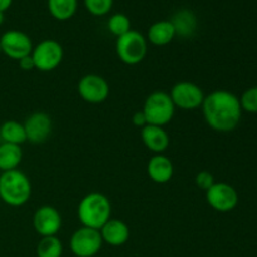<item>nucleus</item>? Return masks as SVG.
Returning <instances> with one entry per match:
<instances>
[{
    "instance_id": "16",
    "label": "nucleus",
    "mask_w": 257,
    "mask_h": 257,
    "mask_svg": "<svg viewBox=\"0 0 257 257\" xmlns=\"http://www.w3.org/2000/svg\"><path fill=\"white\" fill-rule=\"evenodd\" d=\"M103 242L110 246H122L130 240V227L127 223L118 218H110L99 230Z\"/></svg>"
},
{
    "instance_id": "12",
    "label": "nucleus",
    "mask_w": 257,
    "mask_h": 257,
    "mask_svg": "<svg viewBox=\"0 0 257 257\" xmlns=\"http://www.w3.org/2000/svg\"><path fill=\"white\" fill-rule=\"evenodd\" d=\"M27 141L33 145H42L49 140L53 132V120L45 112L32 113L23 123Z\"/></svg>"
},
{
    "instance_id": "4",
    "label": "nucleus",
    "mask_w": 257,
    "mask_h": 257,
    "mask_svg": "<svg viewBox=\"0 0 257 257\" xmlns=\"http://www.w3.org/2000/svg\"><path fill=\"white\" fill-rule=\"evenodd\" d=\"M142 112L145 114L147 124L165 127L172 120L176 107L171 99L170 93L156 90L146 98Z\"/></svg>"
},
{
    "instance_id": "29",
    "label": "nucleus",
    "mask_w": 257,
    "mask_h": 257,
    "mask_svg": "<svg viewBox=\"0 0 257 257\" xmlns=\"http://www.w3.org/2000/svg\"><path fill=\"white\" fill-rule=\"evenodd\" d=\"M13 0H0V12L5 13L12 5Z\"/></svg>"
},
{
    "instance_id": "26",
    "label": "nucleus",
    "mask_w": 257,
    "mask_h": 257,
    "mask_svg": "<svg viewBox=\"0 0 257 257\" xmlns=\"http://www.w3.org/2000/svg\"><path fill=\"white\" fill-rule=\"evenodd\" d=\"M195 182L198 188H201L203 191H207L208 188H211L215 185V178H213L212 173L208 172V171H201V172H198L196 175Z\"/></svg>"
},
{
    "instance_id": "14",
    "label": "nucleus",
    "mask_w": 257,
    "mask_h": 257,
    "mask_svg": "<svg viewBox=\"0 0 257 257\" xmlns=\"http://www.w3.org/2000/svg\"><path fill=\"white\" fill-rule=\"evenodd\" d=\"M141 138L146 147L155 155H163L170 146V136L163 127L147 124L141 130Z\"/></svg>"
},
{
    "instance_id": "8",
    "label": "nucleus",
    "mask_w": 257,
    "mask_h": 257,
    "mask_svg": "<svg viewBox=\"0 0 257 257\" xmlns=\"http://www.w3.org/2000/svg\"><path fill=\"white\" fill-rule=\"evenodd\" d=\"M170 97L176 108L183 110H193L202 105L205 93L202 88L196 83L182 80L173 85L170 92Z\"/></svg>"
},
{
    "instance_id": "11",
    "label": "nucleus",
    "mask_w": 257,
    "mask_h": 257,
    "mask_svg": "<svg viewBox=\"0 0 257 257\" xmlns=\"http://www.w3.org/2000/svg\"><path fill=\"white\" fill-rule=\"evenodd\" d=\"M207 203L217 212H230L238 203V193L231 185L225 182H215L206 191Z\"/></svg>"
},
{
    "instance_id": "25",
    "label": "nucleus",
    "mask_w": 257,
    "mask_h": 257,
    "mask_svg": "<svg viewBox=\"0 0 257 257\" xmlns=\"http://www.w3.org/2000/svg\"><path fill=\"white\" fill-rule=\"evenodd\" d=\"M242 110L248 113H257V87L248 88L240 98Z\"/></svg>"
},
{
    "instance_id": "2",
    "label": "nucleus",
    "mask_w": 257,
    "mask_h": 257,
    "mask_svg": "<svg viewBox=\"0 0 257 257\" xmlns=\"http://www.w3.org/2000/svg\"><path fill=\"white\" fill-rule=\"evenodd\" d=\"M77 215L82 226L99 231L110 220L112 205L103 193L90 192L80 200Z\"/></svg>"
},
{
    "instance_id": "28",
    "label": "nucleus",
    "mask_w": 257,
    "mask_h": 257,
    "mask_svg": "<svg viewBox=\"0 0 257 257\" xmlns=\"http://www.w3.org/2000/svg\"><path fill=\"white\" fill-rule=\"evenodd\" d=\"M132 120H133V124H135L136 127L143 128L145 125H147V122H146V117H145V114H143L142 110H141V112H136L135 115H133Z\"/></svg>"
},
{
    "instance_id": "10",
    "label": "nucleus",
    "mask_w": 257,
    "mask_h": 257,
    "mask_svg": "<svg viewBox=\"0 0 257 257\" xmlns=\"http://www.w3.org/2000/svg\"><path fill=\"white\" fill-rule=\"evenodd\" d=\"M109 84L98 74H87L78 82V94L84 102L100 104L109 97Z\"/></svg>"
},
{
    "instance_id": "9",
    "label": "nucleus",
    "mask_w": 257,
    "mask_h": 257,
    "mask_svg": "<svg viewBox=\"0 0 257 257\" xmlns=\"http://www.w3.org/2000/svg\"><path fill=\"white\" fill-rule=\"evenodd\" d=\"M33 42L22 30H8L0 37V49L10 59L19 60L32 54Z\"/></svg>"
},
{
    "instance_id": "24",
    "label": "nucleus",
    "mask_w": 257,
    "mask_h": 257,
    "mask_svg": "<svg viewBox=\"0 0 257 257\" xmlns=\"http://www.w3.org/2000/svg\"><path fill=\"white\" fill-rule=\"evenodd\" d=\"M84 7L94 17H103L112 10L114 0H83Z\"/></svg>"
},
{
    "instance_id": "7",
    "label": "nucleus",
    "mask_w": 257,
    "mask_h": 257,
    "mask_svg": "<svg viewBox=\"0 0 257 257\" xmlns=\"http://www.w3.org/2000/svg\"><path fill=\"white\" fill-rule=\"evenodd\" d=\"M103 245L102 236L98 230L82 226L70 237V251L77 257H94Z\"/></svg>"
},
{
    "instance_id": "22",
    "label": "nucleus",
    "mask_w": 257,
    "mask_h": 257,
    "mask_svg": "<svg viewBox=\"0 0 257 257\" xmlns=\"http://www.w3.org/2000/svg\"><path fill=\"white\" fill-rule=\"evenodd\" d=\"M63 243L57 236L42 237L37 246L38 257H62Z\"/></svg>"
},
{
    "instance_id": "6",
    "label": "nucleus",
    "mask_w": 257,
    "mask_h": 257,
    "mask_svg": "<svg viewBox=\"0 0 257 257\" xmlns=\"http://www.w3.org/2000/svg\"><path fill=\"white\" fill-rule=\"evenodd\" d=\"M32 58L35 69L40 72H52L57 69L64 57L62 44L54 39H44L32 50Z\"/></svg>"
},
{
    "instance_id": "15",
    "label": "nucleus",
    "mask_w": 257,
    "mask_h": 257,
    "mask_svg": "<svg viewBox=\"0 0 257 257\" xmlns=\"http://www.w3.org/2000/svg\"><path fill=\"white\" fill-rule=\"evenodd\" d=\"M175 173L173 163L167 156L155 155L147 163V175L151 180L158 185L170 182Z\"/></svg>"
},
{
    "instance_id": "13",
    "label": "nucleus",
    "mask_w": 257,
    "mask_h": 257,
    "mask_svg": "<svg viewBox=\"0 0 257 257\" xmlns=\"http://www.w3.org/2000/svg\"><path fill=\"white\" fill-rule=\"evenodd\" d=\"M33 227L42 237L55 236L62 228V216L53 206H42L33 216Z\"/></svg>"
},
{
    "instance_id": "3",
    "label": "nucleus",
    "mask_w": 257,
    "mask_h": 257,
    "mask_svg": "<svg viewBox=\"0 0 257 257\" xmlns=\"http://www.w3.org/2000/svg\"><path fill=\"white\" fill-rule=\"evenodd\" d=\"M32 196V183L19 170L7 171L0 175V200L10 207L24 206Z\"/></svg>"
},
{
    "instance_id": "19",
    "label": "nucleus",
    "mask_w": 257,
    "mask_h": 257,
    "mask_svg": "<svg viewBox=\"0 0 257 257\" xmlns=\"http://www.w3.org/2000/svg\"><path fill=\"white\" fill-rule=\"evenodd\" d=\"M22 160L23 151L20 146L5 142L0 145V171L2 172L17 170Z\"/></svg>"
},
{
    "instance_id": "20",
    "label": "nucleus",
    "mask_w": 257,
    "mask_h": 257,
    "mask_svg": "<svg viewBox=\"0 0 257 257\" xmlns=\"http://www.w3.org/2000/svg\"><path fill=\"white\" fill-rule=\"evenodd\" d=\"M78 0H48V10L54 19L65 22L77 13Z\"/></svg>"
},
{
    "instance_id": "27",
    "label": "nucleus",
    "mask_w": 257,
    "mask_h": 257,
    "mask_svg": "<svg viewBox=\"0 0 257 257\" xmlns=\"http://www.w3.org/2000/svg\"><path fill=\"white\" fill-rule=\"evenodd\" d=\"M18 63H19V67L22 68L23 70L35 69V65H34V62H33L32 55H27V57L22 58V59L18 60Z\"/></svg>"
},
{
    "instance_id": "18",
    "label": "nucleus",
    "mask_w": 257,
    "mask_h": 257,
    "mask_svg": "<svg viewBox=\"0 0 257 257\" xmlns=\"http://www.w3.org/2000/svg\"><path fill=\"white\" fill-rule=\"evenodd\" d=\"M176 30V35L182 38H190L195 34L197 29V18L192 10L182 9L178 10L171 19Z\"/></svg>"
},
{
    "instance_id": "1",
    "label": "nucleus",
    "mask_w": 257,
    "mask_h": 257,
    "mask_svg": "<svg viewBox=\"0 0 257 257\" xmlns=\"http://www.w3.org/2000/svg\"><path fill=\"white\" fill-rule=\"evenodd\" d=\"M201 108L206 123L217 132L233 131L242 115L240 99L233 93L223 89L213 90L205 95Z\"/></svg>"
},
{
    "instance_id": "5",
    "label": "nucleus",
    "mask_w": 257,
    "mask_h": 257,
    "mask_svg": "<svg viewBox=\"0 0 257 257\" xmlns=\"http://www.w3.org/2000/svg\"><path fill=\"white\" fill-rule=\"evenodd\" d=\"M115 52L120 62L127 65L140 64L148 52L147 39L142 33L131 29L130 32L117 38Z\"/></svg>"
},
{
    "instance_id": "23",
    "label": "nucleus",
    "mask_w": 257,
    "mask_h": 257,
    "mask_svg": "<svg viewBox=\"0 0 257 257\" xmlns=\"http://www.w3.org/2000/svg\"><path fill=\"white\" fill-rule=\"evenodd\" d=\"M107 27L113 35L119 38L131 30V20L123 13H115L108 19Z\"/></svg>"
},
{
    "instance_id": "17",
    "label": "nucleus",
    "mask_w": 257,
    "mask_h": 257,
    "mask_svg": "<svg viewBox=\"0 0 257 257\" xmlns=\"http://www.w3.org/2000/svg\"><path fill=\"white\" fill-rule=\"evenodd\" d=\"M176 30L171 20H158L153 23L148 29L147 39L151 44L163 47L175 39Z\"/></svg>"
},
{
    "instance_id": "30",
    "label": "nucleus",
    "mask_w": 257,
    "mask_h": 257,
    "mask_svg": "<svg viewBox=\"0 0 257 257\" xmlns=\"http://www.w3.org/2000/svg\"><path fill=\"white\" fill-rule=\"evenodd\" d=\"M4 20H5V15H4V13L0 12V25H2L3 23H4Z\"/></svg>"
},
{
    "instance_id": "21",
    "label": "nucleus",
    "mask_w": 257,
    "mask_h": 257,
    "mask_svg": "<svg viewBox=\"0 0 257 257\" xmlns=\"http://www.w3.org/2000/svg\"><path fill=\"white\" fill-rule=\"evenodd\" d=\"M0 137L3 142L12 143V145H23L27 142V135L23 123L17 120H7L0 127Z\"/></svg>"
}]
</instances>
